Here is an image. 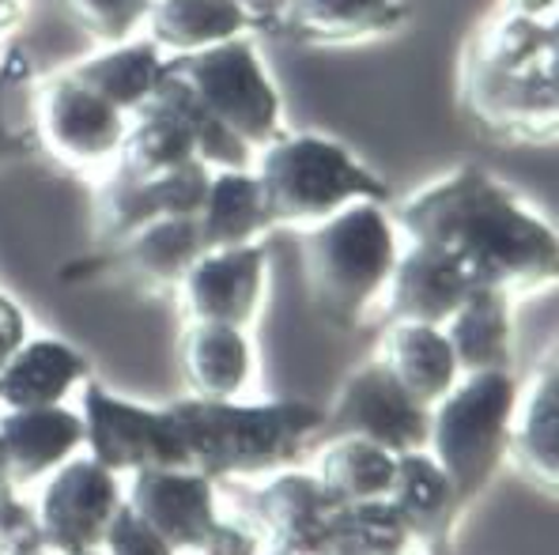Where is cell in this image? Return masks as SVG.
I'll list each match as a JSON object with an SVG mask.
<instances>
[{"instance_id":"cell-38","label":"cell","mask_w":559,"mask_h":555,"mask_svg":"<svg viewBox=\"0 0 559 555\" xmlns=\"http://www.w3.org/2000/svg\"><path fill=\"white\" fill-rule=\"evenodd\" d=\"M23 345H27V317H23V310L0 291V366L20 352Z\"/></svg>"},{"instance_id":"cell-5","label":"cell","mask_w":559,"mask_h":555,"mask_svg":"<svg viewBox=\"0 0 559 555\" xmlns=\"http://www.w3.org/2000/svg\"><path fill=\"white\" fill-rule=\"evenodd\" d=\"M273 227H314L359 201L385 204L390 185L341 141L322 133H280L253 170Z\"/></svg>"},{"instance_id":"cell-20","label":"cell","mask_w":559,"mask_h":555,"mask_svg":"<svg viewBox=\"0 0 559 555\" xmlns=\"http://www.w3.org/2000/svg\"><path fill=\"white\" fill-rule=\"evenodd\" d=\"M385 503L401 518L408 541H424L431 548L450 541L454 518L462 514V503H457L450 476L424 450L397 454V469H393V484L385 492Z\"/></svg>"},{"instance_id":"cell-3","label":"cell","mask_w":559,"mask_h":555,"mask_svg":"<svg viewBox=\"0 0 559 555\" xmlns=\"http://www.w3.org/2000/svg\"><path fill=\"white\" fill-rule=\"evenodd\" d=\"M167 412L186 443L189 469L209 480L284 469L322 435L325 423V412L310 401L238 405L182 397Z\"/></svg>"},{"instance_id":"cell-32","label":"cell","mask_w":559,"mask_h":555,"mask_svg":"<svg viewBox=\"0 0 559 555\" xmlns=\"http://www.w3.org/2000/svg\"><path fill=\"white\" fill-rule=\"evenodd\" d=\"M408 533L385 499L344 503L333 514L322 555H405Z\"/></svg>"},{"instance_id":"cell-23","label":"cell","mask_w":559,"mask_h":555,"mask_svg":"<svg viewBox=\"0 0 559 555\" xmlns=\"http://www.w3.org/2000/svg\"><path fill=\"white\" fill-rule=\"evenodd\" d=\"M163 64H167V53L152 38H126V43H114L76 61L69 72L95 95H103L118 113L133 118L159 87Z\"/></svg>"},{"instance_id":"cell-9","label":"cell","mask_w":559,"mask_h":555,"mask_svg":"<svg viewBox=\"0 0 559 555\" xmlns=\"http://www.w3.org/2000/svg\"><path fill=\"white\" fill-rule=\"evenodd\" d=\"M84 443L110 472L189 469L186 443L167 408H144L103 386L84 389Z\"/></svg>"},{"instance_id":"cell-36","label":"cell","mask_w":559,"mask_h":555,"mask_svg":"<svg viewBox=\"0 0 559 555\" xmlns=\"http://www.w3.org/2000/svg\"><path fill=\"white\" fill-rule=\"evenodd\" d=\"M103 548L106 555H175V548L129 503L118 506V514H114L110 529L103 536Z\"/></svg>"},{"instance_id":"cell-2","label":"cell","mask_w":559,"mask_h":555,"mask_svg":"<svg viewBox=\"0 0 559 555\" xmlns=\"http://www.w3.org/2000/svg\"><path fill=\"white\" fill-rule=\"evenodd\" d=\"M462 106L496 144L540 148L559 133V27L556 20L499 12L462 57Z\"/></svg>"},{"instance_id":"cell-1","label":"cell","mask_w":559,"mask_h":555,"mask_svg":"<svg viewBox=\"0 0 559 555\" xmlns=\"http://www.w3.org/2000/svg\"><path fill=\"white\" fill-rule=\"evenodd\" d=\"M393 224L413 242L454 257L473 288L514 295L548 288L559 273L556 227L476 162H462L401 201Z\"/></svg>"},{"instance_id":"cell-26","label":"cell","mask_w":559,"mask_h":555,"mask_svg":"<svg viewBox=\"0 0 559 555\" xmlns=\"http://www.w3.org/2000/svg\"><path fill=\"white\" fill-rule=\"evenodd\" d=\"M454 359L465 374L511 371L514 333H511V295L496 288H473L465 303L442 325Z\"/></svg>"},{"instance_id":"cell-6","label":"cell","mask_w":559,"mask_h":555,"mask_svg":"<svg viewBox=\"0 0 559 555\" xmlns=\"http://www.w3.org/2000/svg\"><path fill=\"white\" fill-rule=\"evenodd\" d=\"M518 386L511 371L465 374L439 405L431 408L427 450L435 464L450 476L462 510L499 472L511 450Z\"/></svg>"},{"instance_id":"cell-39","label":"cell","mask_w":559,"mask_h":555,"mask_svg":"<svg viewBox=\"0 0 559 555\" xmlns=\"http://www.w3.org/2000/svg\"><path fill=\"white\" fill-rule=\"evenodd\" d=\"M503 12L530 20H556V0H503Z\"/></svg>"},{"instance_id":"cell-42","label":"cell","mask_w":559,"mask_h":555,"mask_svg":"<svg viewBox=\"0 0 559 555\" xmlns=\"http://www.w3.org/2000/svg\"><path fill=\"white\" fill-rule=\"evenodd\" d=\"M8 492H15V487H12V480H8V464H4V450H0V495H8Z\"/></svg>"},{"instance_id":"cell-35","label":"cell","mask_w":559,"mask_h":555,"mask_svg":"<svg viewBox=\"0 0 559 555\" xmlns=\"http://www.w3.org/2000/svg\"><path fill=\"white\" fill-rule=\"evenodd\" d=\"M46 533L38 514L12 492L0 495V555H46Z\"/></svg>"},{"instance_id":"cell-19","label":"cell","mask_w":559,"mask_h":555,"mask_svg":"<svg viewBox=\"0 0 559 555\" xmlns=\"http://www.w3.org/2000/svg\"><path fill=\"white\" fill-rule=\"evenodd\" d=\"M385 288H390V314L397 322L447 325L450 314L473 291V280L454 257L424 246V242H413V250L397 257Z\"/></svg>"},{"instance_id":"cell-29","label":"cell","mask_w":559,"mask_h":555,"mask_svg":"<svg viewBox=\"0 0 559 555\" xmlns=\"http://www.w3.org/2000/svg\"><path fill=\"white\" fill-rule=\"evenodd\" d=\"M511 450L518 454L522 469L530 472L545 492H556V472H559V374L556 359L548 355L540 366L533 394L525 401L522 423L511 431Z\"/></svg>"},{"instance_id":"cell-10","label":"cell","mask_w":559,"mask_h":555,"mask_svg":"<svg viewBox=\"0 0 559 555\" xmlns=\"http://www.w3.org/2000/svg\"><path fill=\"white\" fill-rule=\"evenodd\" d=\"M322 431L333 438H367L390 454H419L427 450V435H431V408L413 401L405 386L390 374V366L374 359L341 382L336 405L333 412H325Z\"/></svg>"},{"instance_id":"cell-28","label":"cell","mask_w":559,"mask_h":555,"mask_svg":"<svg viewBox=\"0 0 559 555\" xmlns=\"http://www.w3.org/2000/svg\"><path fill=\"white\" fill-rule=\"evenodd\" d=\"M197 159L201 155H197V144L182 121L155 110V106H144L129 118L126 141L118 148V167L110 174L126 178V182H159V178L178 174Z\"/></svg>"},{"instance_id":"cell-21","label":"cell","mask_w":559,"mask_h":555,"mask_svg":"<svg viewBox=\"0 0 559 555\" xmlns=\"http://www.w3.org/2000/svg\"><path fill=\"white\" fill-rule=\"evenodd\" d=\"M92 378V363L80 348L43 337L27 340L0 366V405L8 408H49L61 405L80 382Z\"/></svg>"},{"instance_id":"cell-43","label":"cell","mask_w":559,"mask_h":555,"mask_svg":"<svg viewBox=\"0 0 559 555\" xmlns=\"http://www.w3.org/2000/svg\"><path fill=\"white\" fill-rule=\"evenodd\" d=\"M76 555H98V552H76Z\"/></svg>"},{"instance_id":"cell-33","label":"cell","mask_w":559,"mask_h":555,"mask_svg":"<svg viewBox=\"0 0 559 555\" xmlns=\"http://www.w3.org/2000/svg\"><path fill=\"white\" fill-rule=\"evenodd\" d=\"M31 80H35L31 53L23 46H12V50L0 57V167L27 162L43 152L38 148L35 125L15 113V99L31 95Z\"/></svg>"},{"instance_id":"cell-16","label":"cell","mask_w":559,"mask_h":555,"mask_svg":"<svg viewBox=\"0 0 559 555\" xmlns=\"http://www.w3.org/2000/svg\"><path fill=\"white\" fill-rule=\"evenodd\" d=\"M408 23L401 0H287L269 35L295 46H352L393 35Z\"/></svg>"},{"instance_id":"cell-4","label":"cell","mask_w":559,"mask_h":555,"mask_svg":"<svg viewBox=\"0 0 559 555\" xmlns=\"http://www.w3.org/2000/svg\"><path fill=\"white\" fill-rule=\"evenodd\" d=\"M397 224L385 204L359 201L302 231L307 299L329 329L352 333L390 283L397 265Z\"/></svg>"},{"instance_id":"cell-11","label":"cell","mask_w":559,"mask_h":555,"mask_svg":"<svg viewBox=\"0 0 559 555\" xmlns=\"http://www.w3.org/2000/svg\"><path fill=\"white\" fill-rule=\"evenodd\" d=\"M201 257L193 216L155 219L126 234L114 246H95L84 257L61 268V283H95V280H129L147 291L178 288L189 265Z\"/></svg>"},{"instance_id":"cell-17","label":"cell","mask_w":559,"mask_h":555,"mask_svg":"<svg viewBox=\"0 0 559 555\" xmlns=\"http://www.w3.org/2000/svg\"><path fill=\"white\" fill-rule=\"evenodd\" d=\"M341 499L307 472H280L258 495V518L276 555H322Z\"/></svg>"},{"instance_id":"cell-14","label":"cell","mask_w":559,"mask_h":555,"mask_svg":"<svg viewBox=\"0 0 559 555\" xmlns=\"http://www.w3.org/2000/svg\"><path fill=\"white\" fill-rule=\"evenodd\" d=\"M212 167L209 162H189L186 170L159 182H126V178H106V185L95 197V246H114L126 234L155 219L197 216L204 193H209Z\"/></svg>"},{"instance_id":"cell-34","label":"cell","mask_w":559,"mask_h":555,"mask_svg":"<svg viewBox=\"0 0 559 555\" xmlns=\"http://www.w3.org/2000/svg\"><path fill=\"white\" fill-rule=\"evenodd\" d=\"M84 31H92L98 43L114 46L133 38V31L144 23L152 0H57Z\"/></svg>"},{"instance_id":"cell-12","label":"cell","mask_w":559,"mask_h":555,"mask_svg":"<svg viewBox=\"0 0 559 555\" xmlns=\"http://www.w3.org/2000/svg\"><path fill=\"white\" fill-rule=\"evenodd\" d=\"M121 503L126 499H121L118 472L103 469L95 457L64 461L57 476L49 480L43 506H38L46 548L61 555L103 548V536Z\"/></svg>"},{"instance_id":"cell-25","label":"cell","mask_w":559,"mask_h":555,"mask_svg":"<svg viewBox=\"0 0 559 555\" xmlns=\"http://www.w3.org/2000/svg\"><path fill=\"white\" fill-rule=\"evenodd\" d=\"M382 363L405 386V394L424 408L439 405L457 386V374H462L442 325H419V322L393 325L382 348Z\"/></svg>"},{"instance_id":"cell-13","label":"cell","mask_w":559,"mask_h":555,"mask_svg":"<svg viewBox=\"0 0 559 555\" xmlns=\"http://www.w3.org/2000/svg\"><path fill=\"white\" fill-rule=\"evenodd\" d=\"M265 242H246V246L201 253L182 276L189 317L204 325L246 329L253 322V314H258L261 295H265Z\"/></svg>"},{"instance_id":"cell-27","label":"cell","mask_w":559,"mask_h":555,"mask_svg":"<svg viewBox=\"0 0 559 555\" xmlns=\"http://www.w3.org/2000/svg\"><path fill=\"white\" fill-rule=\"evenodd\" d=\"M250 374L253 348L242 329L193 322L182 340V378L189 394L201 401H235Z\"/></svg>"},{"instance_id":"cell-8","label":"cell","mask_w":559,"mask_h":555,"mask_svg":"<svg viewBox=\"0 0 559 555\" xmlns=\"http://www.w3.org/2000/svg\"><path fill=\"white\" fill-rule=\"evenodd\" d=\"M35 95L31 125H35L38 148L69 167H98L118 159L126 141L129 118L118 113L103 95L84 87L69 69L53 72Z\"/></svg>"},{"instance_id":"cell-24","label":"cell","mask_w":559,"mask_h":555,"mask_svg":"<svg viewBox=\"0 0 559 555\" xmlns=\"http://www.w3.org/2000/svg\"><path fill=\"white\" fill-rule=\"evenodd\" d=\"M144 27L163 53L182 57L242 38L253 31V20L238 0H152Z\"/></svg>"},{"instance_id":"cell-41","label":"cell","mask_w":559,"mask_h":555,"mask_svg":"<svg viewBox=\"0 0 559 555\" xmlns=\"http://www.w3.org/2000/svg\"><path fill=\"white\" fill-rule=\"evenodd\" d=\"M23 23V0H0V35Z\"/></svg>"},{"instance_id":"cell-30","label":"cell","mask_w":559,"mask_h":555,"mask_svg":"<svg viewBox=\"0 0 559 555\" xmlns=\"http://www.w3.org/2000/svg\"><path fill=\"white\" fill-rule=\"evenodd\" d=\"M397 469V454L382 450L378 443L356 435H341L322 454V484L341 503H371L385 499Z\"/></svg>"},{"instance_id":"cell-15","label":"cell","mask_w":559,"mask_h":555,"mask_svg":"<svg viewBox=\"0 0 559 555\" xmlns=\"http://www.w3.org/2000/svg\"><path fill=\"white\" fill-rule=\"evenodd\" d=\"M129 506L170 544V548H201L204 533L216 521L212 480L193 469H140L133 472Z\"/></svg>"},{"instance_id":"cell-31","label":"cell","mask_w":559,"mask_h":555,"mask_svg":"<svg viewBox=\"0 0 559 555\" xmlns=\"http://www.w3.org/2000/svg\"><path fill=\"white\" fill-rule=\"evenodd\" d=\"M144 106H155V110H163V113H170V118L182 121L186 133L193 136V144H197V155H201L209 167H216V170H242V167H250V148H246V144H238L235 136L227 133V129L219 125V121L212 118L209 110H204L201 99L189 92L182 80L170 76L167 64H163L159 87H155V95Z\"/></svg>"},{"instance_id":"cell-7","label":"cell","mask_w":559,"mask_h":555,"mask_svg":"<svg viewBox=\"0 0 559 555\" xmlns=\"http://www.w3.org/2000/svg\"><path fill=\"white\" fill-rule=\"evenodd\" d=\"M167 72L201 99L204 110L250 152L284 133V102L250 38H227L209 50L167 57Z\"/></svg>"},{"instance_id":"cell-40","label":"cell","mask_w":559,"mask_h":555,"mask_svg":"<svg viewBox=\"0 0 559 555\" xmlns=\"http://www.w3.org/2000/svg\"><path fill=\"white\" fill-rule=\"evenodd\" d=\"M238 4L250 12V20H253V31H269V23L276 20V12L287 4V0H238Z\"/></svg>"},{"instance_id":"cell-18","label":"cell","mask_w":559,"mask_h":555,"mask_svg":"<svg viewBox=\"0 0 559 555\" xmlns=\"http://www.w3.org/2000/svg\"><path fill=\"white\" fill-rule=\"evenodd\" d=\"M84 443V415L64 405L49 408H8L0 415V450H4L12 487L61 469Z\"/></svg>"},{"instance_id":"cell-22","label":"cell","mask_w":559,"mask_h":555,"mask_svg":"<svg viewBox=\"0 0 559 555\" xmlns=\"http://www.w3.org/2000/svg\"><path fill=\"white\" fill-rule=\"evenodd\" d=\"M197 242L201 253L209 250H231L246 242H261V234L273 231L265 197L253 170H212L209 193L193 216Z\"/></svg>"},{"instance_id":"cell-37","label":"cell","mask_w":559,"mask_h":555,"mask_svg":"<svg viewBox=\"0 0 559 555\" xmlns=\"http://www.w3.org/2000/svg\"><path fill=\"white\" fill-rule=\"evenodd\" d=\"M197 552L201 555H258V536H250L242 526H231V521L216 518Z\"/></svg>"}]
</instances>
